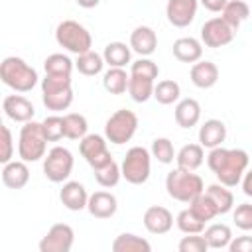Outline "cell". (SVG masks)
<instances>
[{"label":"cell","mask_w":252,"mask_h":252,"mask_svg":"<svg viewBox=\"0 0 252 252\" xmlns=\"http://www.w3.org/2000/svg\"><path fill=\"white\" fill-rule=\"evenodd\" d=\"M248 154L240 148H222L217 146L209 152L207 156V165L209 169L217 175L219 183L226 187H236L242 181V175L246 173L248 167Z\"/></svg>","instance_id":"obj_1"},{"label":"cell","mask_w":252,"mask_h":252,"mask_svg":"<svg viewBox=\"0 0 252 252\" xmlns=\"http://www.w3.org/2000/svg\"><path fill=\"white\" fill-rule=\"evenodd\" d=\"M0 79L6 87L16 93H30L37 85V71L30 67L22 57L10 55L0 63Z\"/></svg>","instance_id":"obj_2"},{"label":"cell","mask_w":252,"mask_h":252,"mask_svg":"<svg viewBox=\"0 0 252 252\" xmlns=\"http://www.w3.org/2000/svg\"><path fill=\"white\" fill-rule=\"evenodd\" d=\"M165 189L171 199L181 201V203H191L199 193L205 191V183H203L201 175H197L189 169L175 167L165 177Z\"/></svg>","instance_id":"obj_3"},{"label":"cell","mask_w":252,"mask_h":252,"mask_svg":"<svg viewBox=\"0 0 252 252\" xmlns=\"http://www.w3.org/2000/svg\"><path fill=\"white\" fill-rule=\"evenodd\" d=\"M41 98L49 110H67L73 102L71 75H45L41 79Z\"/></svg>","instance_id":"obj_4"},{"label":"cell","mask_w":252,"mask_h":252,"mask_svg":"<svg viewBox=\"0 0 252 252\" xmlns=\"http://www.w3.org/2000/svg\"><path fill=\"white\" fill-rule=\"evenodd\" d=\"M47 136L43 132V124L30 120L24 122L20 130V140H18V156L24 161H39L45 158V148H47Z\"/></svg>","instance_id":"obj_5"},{"label":"cell","mask_w":252,"mask_h":252,"mask_svg":"<svg viewBox=\"0 0 252 252\" xmlns=\"http://www.w3.org/2000/svg\"><path fill=\"white\" fill-rule=\"evenodd\" d=\"M55 39L61 47H65L67 51H71L75 55L91 51V47H93V37H91L89 30L75 20H63L55 30Z\"/></svg>","instance_id":"obj_6"},{"label":"cell","mask_w":252,"mask_h":252,"mask_svg":"<svg viewBox=\"0 0 252 252\" xmlns=\"http://www.w3.org/2000/svg\"><path fill=\"white\" fill-rule=\"evenodd\" d=\"M122 177L132 185H142L150 179L152 173V152L142 146H134L126 152L122 159Z\"/></svg>","instance_id":"obj_7"},{"label":"cell","mask_w":252,"mask_h":252,"mask_svg":"<svg viewBox=\"0 0 252 252\" xmlns=\"http://www.w3.org/2000/svg\"><path fill=\"white\" fill-rule=\"evenodd\" d=\"M138 130V116L128 110V108H120L116 110L104 124V136L110 144L122 146L126 142L132 140V136Z\"/></svg>","instance_id":"obj_8"},{"label":"cell","mask_w":252,"mask_h":252,"mask_svg":"<svg viewBox=\"0 0 252 252\" xmlns=\"http://www.w3.org/2000/svg\"><path fill=\"white\" fill-rule=\"evenodd\" d=\"M73 165H75L73 154L63 146H55L43 158V175L51 183H63L69 179Z\"/></svg>","instance_id":"obj_9"},{"label":"cell","mask_w":252,"mask_h":252,"mask_svg":"<svg viewBox=\"0 0 252 252\" xmlns=\"http://www.w3.org/2000/svg\"><path fill=\"white\" fill-rule=\"evenodd\" d=\"M79 152L93 169H98L112 161V156L106 146V136L100 134H87L79 144Z\"/></svg>","instance_id":"obj_10"},{"label":"cell","mask_w":252,"mask_h":252,"mask_svg":"<svg viewBox=\"0 0 252 252\" xmlns=\"http://www.w3.org/2000/svg\"><path fill=\"white\" fill-rule=\"evenodd\" d=\"M234 33H236V30L230 24H226L220 16L211 18L201 28V43H205L207 47L217 49V47L228 45L234 39Z\"/></svg>","instance_id":"obj_11"},{"label":"cell","mask_w":252,"mask_h":252,"mask_svg":"<svg viewBox=\"0 0 252 252\" xmlns=\"http://www.w3.org/2000/svg\"><path fill=\"white\" fill-rule=\"evenodd\" d=\"M75 242V232L65 222H55L39 240V252H69Z\"/></svg>","instance_id":"obj_12"},{"label":"cell","mask_w":252,"mask_h":252,"mask_svg":"<svg viewBox=\"0 0 252 252\" xmlns=\"http://www.w3.org/2000/svg\"><path fill=\"white\" fill-rule=\"evenodd\" d=\"M199 0H167L165 4V16L167 22L175 28H187L197 14Z\"/></svg>","instance_id":"obj_13"},{"label":"cell","mask_w":252,"mask_h":252,"mask_svg":"<svg viewBox=\"0 0 252 252\" xmlns=\"http://www.w3.org/2000/svg\"><path fill=\"white\" fill-rule=\"evenodd\" d=\"M2 110L14 122H30V120H33V114H35L33 104L26 96H22V94H8V96H4Z\"/></svg>","instance_id":"obj_14"},{"label":"cell","mask_w":252,"mask_h":252,"mask_svg":"<svg viewBox=\"0 0 252 252\" xmlns=\"http://www.w3.org/2000/svg\"><path fill=\"white\" fill-rule=\"evenodd\" d=\"M144 226L152 234H165L173 226V215L161 205L148 207L144 213Z\"/></svg>","instance_id":"obj_15"},{"label":"cell","mask_w":252,"mask_h":252,"mask_svg":"<svg viewBox=\"0 0 252 252\" xmlns=\"http://www.w3.org/2000/svg\"><path fill=\"white\" fill-rule=\"evenodd\" d=\"M59 199H61L65 209L81 211V209H87L89 193H87L83 183H79V181H65L61 191H59Z\"/></svg>","instance_id":"obj_16"},{"label":"cell","mask_w":252,"mask_h":252,"mask_svg":"<svg viewBox=\"0 0 252 252\" xmlns=\"http://www.w3.org/2000/svg\"><path fill=\"white\" fill-rule=\"evenodd\" d=\"M87 209L94 219H110L118 209V201L108 191H94L93 195H89Z\"/></svg>","instance_id":"obj_17"},{"label":"cell","mask_w":252,"mask_h":252,"mask_svg":"<svg viewBox=\"0 0 252 252\" xmlns=\"http://www.w3.org/2000/svg\"><path fill=\"white\" fill-rule=\"evenodd\" d=\"M30 181V169H28V161L20 159H12L8 163H4L2 167V183L8 189H22L26 187Z\"/></svg>","instance_id":"obj_18"},{"label":"cell","mask_w":252,"mask_h":252,"mask_svg":"<svg viewBox=\"0 0 252 252\" xmlns=\"http://www.w3.org/2000/svg\"><path fill=\"white\" fill-rule=\"evenodd\" d=\"M130 47L142 57H148L156 51L158 47V35L150 26H138L130 33Z\"/></svg>","instance_id":"obj_19"},{"label":"cell","mask_w":252,"mask_h":252,"mask_svg":"<svg viewBox=\"0 0 252 252\" xmlns=\"http://www.w3.org/2000/svg\"><path fill=\"white\" fill-rule=\"evenodd\" d=\"M226 138V126L222 120H217V118H211V120H205L203 126L199 128V144L203 148H217L224 142Z\"/></svg>","instance_id":"obj_20"},{"label":"cell","mask_w":252,"mask_h":252,"mask_svg":"<svg viewBox=\"0 0 252 252\" xmlns=\"http://www.w3.org/2000/svg\"><path fill=\"white\" fill-rule=\"evenodd\" d=\"M191 83L197 89H211L219 81V67L213 61H197L191 67Z\"/></svg>","instance_id":"obj_21"},{"label":"cell","mask_w":252,"mask_h":252,"mask_svg":"<svg viewBox=\"0 0 252 252\" xmlns=\"http://www.w3.org/2000/svg\"><path fill=\"white\" fill-rule=\"evenodd\" d=\"M203 55V43L195 37H179L173 41V57L181 63H197Z\"/></svg>","instance_id":"obj_22"},{"label":"cell","mask_w":252,"mask_h":252,"mask_svg":"<svg viewBox=\"0 0 252 252\" xmlns=\"http://www.w3.org/2000/svg\"><path fill=\"white\" fill-rule=\"evenodd\" d=\"M201 120V104L195 98H183L175 106V122L181 128H193Z\"/></svg>","instance_id":"obj_23"},{"label":"cell","mask_w":252,"mask_h":252,"mask_svg":"<svg viewBox=\"0 0 252 252\" xmlns=\"http://www.w3.org/2000/svg\"><path fill=\"white\" fill-rule=\"evenodd\" d=\"M175 161H177V167L195 171L205 161V150L201 144H187L177 152Z\"/></svg>","instance_id":"obj_24"},{"label":"cell","mask_w":252,"mask_h":252,"mask_svg":"<svg viewBox=\"0 0 252 252\" xmlns=\"http://www.w3.org/2000/svg\"><path fill=\"white\" fill-rule=\"evenodd\" d=\"M102 57H104V63L110 67H126L130 63L132 51H130V45H126L124 41H110L106 43Z\"/></svg>","instance_id":"obj_25"},{"label":"cell","mask_w":252,"mask_h":252,"mask_svg":"<svg viewBox=\"0 0 252 252\" xmlns=\"http://www.w3.org/2000/svg\"><path fill=\"white\" fill-rule=\"evenodd\" d=\"M150 250H152V244L146 238L132 232H124L116 236L112 242V252H150Z\"/></svg>","instance_id":"obj_26"},{"label":"cell","mask_w":252,"mask_h":252,"mask_svg":"<svg viewBox=\"0 0 252 252\" xmlns=\"http://www.w3.org/2000/svg\"><path fill=\"white\" fill-rule=\"evenodd\" d=\"M205 240L209 244V248H215V250H220V248H228L230 240H232V230L228 224H222V222H215L211 226L205 228Z\"/></svg>","instance_id":"obj_27"},{"label":"cell","mask_w":252,"mask_h":252,"mask_svg":"<svg viewBox=\"0 0 252 252\" xmlns=\"http://www.w3.org/2000/svg\"><path fill=\"white\" fill-rule=\"evenodd\" d=\"M130 75L124 71V67H110L102 77V87L110 94H122L128 91Z\"/></svg>","instance_id":"obj_28"},{"label":"cell","mask_w":252,"mask_h":252,"mask_svg":"<svg viewBox=\"0 0 252 252\" xmlns=\"http://www.w3.org/2000/svg\"><path fill=\"white\" fill-rule=\"evenodd\" d=\"M75 67L81 75H87V77H94L102 71L104 67V57L96 51H85L81 55H77V61H75Z\"/></svg>","instance_id":"obj_29"},{"label":"cell","mask_w":252,"mask_h":252,"mask_svg":"<svg viewBox=\"0 0 252 252\" xmlns=\"http://www.w3.org/2000/svg\"><path fill=\"white\" fill-rule=\"evenodd\" d=\"M220 14H222L220 18H222L226 24H230L234 30H238L240 24L250 16V8H248V4L242 2V0H228Z\"/></svg>","instance_id":"obj_30"},{"label":"cell","mask_w":252,"mask_h":252,"mask_svg":"<svg viewBox=\"0 0 252 252\" xmlns=\"http://www.w3.org/2000/svg\"><path fill=\"white\" fill-rule=\"evenodd\" d=\"M154 81L148 77H140V75H130L128 81V94L132 96V100L136 102H146L150 96H154Z\"/></svg>","instance_id":"obj_31"},{"label":"cell","mask_w":252,"mask_h":252,"mask_svg":"<svg viewBox=\"0 0 252 252\" xmlns=\"http://www.w3.org/2000/svg\"><path fill=\"white\" fill-rule=\"evenodd\" d=\"M207 195L213 199V203L217 205V211L219 215H224L228 213L232 207H234V195L230 193V189L222 183H213L207 187Z\"/></svg>","instance_id":"obj_32"},{"label":"cell","mask_w":252,"mask_h":252,"mask_svg":"<svg viewBox=\"0 0 252 252\" xmlns=\"http://www.w3.org/2000/svg\"><path fill=\"white\" fill-rule=\"evenodd\" d=\"M189 209H191V213H193L197 219H201L203 222H209V220H213V219L219 215L217 205H215L213 199L207 195V191L199 193V195L189 203Z\"/></svg>","instance_id":"obj_33"},{"label":"cell","mask_w":252,"mask_h":252,"mask_svg":"<svg viewBox=\"0 0 252 252\" xmlns=\"http://www.w3.org/2000/svg\"><path fill=\"white\" fill-rule=\"evenodd\" d=\"M63 128H65V138L69 140H83L89 130V122L83 114L79 112H69L63 116Z\"/></svg>","instance_id":"obj_34"},{"label":"cell","mask_w":252,"mask_h":252,"mask_svg":"<svg viewBox=\"0 0 252 252\" xmlns=\"http://www.w3.org/2000/svg\"><path fill=\"white\" fill-rule=\"evenodd\" d=\"M179 94H181V89L171 79H163L154 87V98L159 104H173L175 100H179Z\"/></svg>","instance_id":"obj_35"},{"label":"cell","mask_w":252,"mask_h":252,"mask_svg":"<svg viewBox=\"0 0 252 252\" xmlns=\"http://www.w3.org/2000/svg\"><path fill=\"white\" fill-rule=\"evenodd\" d=\"M73 67H75V63L63 53H51L43 61L45 75H71Z\"/></svg>","instance_id":"obj_36"},{"label":"cell","mask_w":252,"mask_h":252,"mask_svg":"<svg viewBox=\"0 0 252 252\" xmlns=\"http://www.w3.org/2000/svg\"><path fill=\"white\" fill-rule=\"evenodd\" d=\"M120 177H122V169H120V165H118L114 159L108 161L106 165L94 169V179H96V183H98L100 187H106V189L114 187V185L120 181Z\"/></svg>","instance_id":"obj_37"},{"label":"cell","mask_w":252,"mask_h":252,"mask_svg":"<svg viewBox=\"0 0 252 252\" xmlns=\"http://www.w3.org/2000/svg\"><path fill=\"white\" fill-rule=\"evenodd\" d=\"M175 222H177V228H179L181 232H185V234H201V232L205 230V222H203L201 219H197V217L191 213V209H183V211L177 215Z\"/></svg>","instance_id":"obj_38"},{"label":"cell","mask_w":252,"mask_h":252,"mask_svg":"<svg viewBox=\"0 0 252 252\" xmlns=\"http://www.w3.org/2000/svg\"><path fill=\"white\" fill-rule=\"evenodd\" d=\"M175 150L169 138H156L152 142V158H156L159 163H171L175 159Z\"/></svg>","instance_id":"obj_39"},{"label":"cell","mask_w":252,"mask_h":252,"mask_svg":"<svg viewBox=\"0 0 252 252\" xmlns=\"http://www.w3.org/2000/svg\"><path fill=\"white\" fill-rule=\"evenodd\" d=\"M130 75H140V77H148V79L156 81L158 75H159V67H158L152 59L140 57L138 61H134V63L130 65Z\"/></svg>","instance_id":"obj_40"},{"label":"cell","mask_w":252,"mask_h":252,"mask_svg":"<svg viewBox=\"0 0 252 252\" xmlns=\"http://www.w3.org/2000/svg\"><path fill=\"white\" fill-rule=\"evenodd\" d=\"M41 124H43V132H45V136H47V140H49V142H59V140L65 136L63 116H57V114L47 116Z\"/></svg>","instance_id":"obj_41"},{"label":"cell","mask_w":252,"mask_h":252,"mask_svg":"<svg viewBox=\"0 0 252 252\" xmlns=\"http://www.w3.org/2000/svg\"><path fill=\"white\" fill-rule=\"evenodd\" d=\"M179 252H205L209 250V244L205 240V236H199V234H187L179 240L177 244Z\"/></svg>","instance_id":"obj_42"},{"label":"cell","mask_w":252,"mask_h":252,"mask_svg":"<svg viewBox=\"0 0 252 252\" xmlns=\"http://www.w3.org/2000/svg\"><path fill=\"white\" fill-rule=\"evenodd\" d=\"M234 224L240 230H252V203H240L234 209Z\"/></svg>","instance_id":"obj_43"},{"label":"cell","mask_w":252,"mask_h":252,"mask_svg":"<svg viewBox=\"0 0 252 252\" xmlns=\"http://www.w3.org/2000/svg\"><path fill=\"white\" fill-rule=\"evenodd\" d=\"M14 156V140H12V132L8 126H2V150H0V161L8 163L12 161Z\"/></svg>","instance_id":"obj_44"},{"label":"cell","mask_w":252,"mask_h":252,"mask_svg":"<svg viewBox=\"0 0 252 252\" xmlns=\"http://www.w3.org/2000/svg\"><path fill=\"white\" fill-rule=\"evenodd\" d=\"M230 252H252V236H236L228 244Z\"/></svg>","instance_id":"obj_45"},{"label":"cell","mask_w":252,"mask_h":252,"mask_svg":"<svg viewBox=\"0 0 252 252\" xmlns=\"http://www.w3.org/2000/svg\"><path fill=\"white\" fill-rule=\"evenodd\" d=\"M209 12H222V8L226 6L228 0H199Z\"/></svg>","instance_id":"obj_46"},{"label":"cell","mask_w":252,"mask_h":252,"mask_svg":"<svg viewBox=\"0 0 252 252\" xmlns=\"http://www.w3.org/2000/svg\"><path fill=\"white\" fill-rule=\"evenodd\" d=\"M242 191L246 197H252V169L242 175Z\"/></svg>","instance_id":"obj_47"},{"label":"cell","mask_w":252,"mask_h":252,"mask_svg":"<svg viewBox=\"0 0 252 252\" xmlns=\"http://www.w3.org/2000/svg\"><path fill=\"white\" fill-rule=\"evenodd\" d=\"M75 2H77L81 8H87V10H89V8L98 6V2H100V0H75Z\"/></svg>","instance_id":"obj_48"}]
</instances>
